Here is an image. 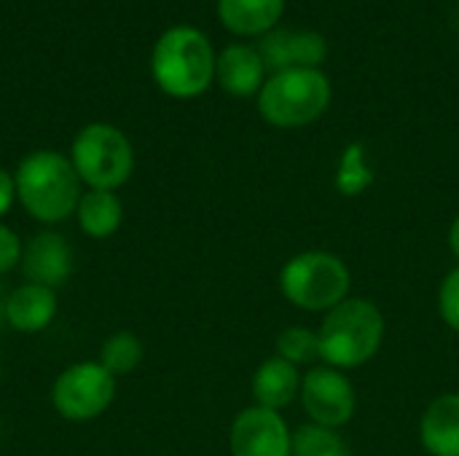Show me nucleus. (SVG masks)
<instances>
[{"label":"nucleus","instance_id":"obj_5","mask_svg":"<svg viewBox=\"0 0 459 456\" xmlns=\"http://www.w3.org/2000/svg\"><path fill=\"white\" fill-rule=\"evenodd\" d=\"M352 274L347 263L325 250L293 255L280 271V293L301 312H331L350 298Z\"/></svg>","mask_w":459,"mask_h":456},{"label":"nucleus","instance_id":"obj_1","mask_svg":"<svg viewBox=\"0 0 459 456\" xmlns=\"http://www.w3.org/2000/svg\"><path fill=\"white\" fill-rule=\"evenodd\" d=\"M16 199L30 218L54 226L67 220L81 202V177L73 161L56 151H32L13 172Z\"/></svg>","mask_w":459,"mask_h":456},{"label":"nucleus","instance_id":"obj_2","mask_svg":"<svg viewBox=\"0 0 459 456\" xmlns=\"http://www.w3.org/2000/svg\"><path fill=\"white\" fill-rule=\"evenodd\" d=\"M320 360L323 366L350 371L377 357L385 341V314L368 301L350 296L331 312H325L320 328Z\"/></svg>","mask_w":459,"mask_h":456},{"label":"nucleus","instance_id":"obj_19","mask_svg":"<svg viewBox=\"0 0 459 456\" xmlns=\"http://www.w3.org/2000/svg\"><path fill=\"white\" fill-rule=\"evenodd\" d=\"M374 183V169L368 167L366 148L360 142H350L339 159L336 169V191L344 196H360Z\"/></svg>","mask_w":459,"mask_h":456},{"label":"nucleus","instance_id":"obj_3","mask_svg":"<svg viewBox=\"0 0 459 456\" xmlns=\"http://www.w3.org/2000/svg\"><path fill=\"white\" fill-rule=\"evenodd\" d=\"M151 73L159 89L175 99H191L210 89L215 78V51L196 27H169L153 46Z\"/></svg>","mask_w":459,"mask_h":456},{"label":"nucleus","instance_id":"obj_7","mask_svg":"<svg viewBox=\"0 0 459 456\" xmlns=\"http://www.w3.org/2000/svg\"><path fill=\"white\" fill-rule=\"evenodd\" d=\"M113 398L116 376H110L100 363H73L51 387L54 411L67 422H91L102 417Z\"/></svg>","mask_w":459,"mask_h":456},{"label":"nucleus","instance_id":"obj_20","mask_svg":"<svg viewBox=\"0 0 459 456\" xmlns=\"http://www.w3.org/2000/svg\"><path fill=\"white\" fill-rule=\"evenodd\" d=\"M293 456H352V452L339 430L309 422L293 433Z\"/></svg>","mask_w":459,"mask_h":456},{"label":"nucleus","instance_id":"obj_25","mask_svg":"<svg viewBox=\"0 0 459 456\" xmlns=\"http://www.w3.org/2000/svg\"><path fill=\"white\" fill-rule=\"evenodd\" d=\"M449 247H452L455 258L459 261V215L452 220V226H449Z\"/></svg>","mask_w":459,"mask_h":456},{"label":"nucleus","instance_id":"obj_9","mask_svg":"<svg viewBox=\"0 0 459 456\" xmlns=\"http://www.w3.org/2000/svg\"><path fill=\"white\" fill-rule=\"evenodd\" d=\"M231 456H293V433L280 411L250 406L229 430Z\"/></svg>","mask_w":459,"mask_h":456},{"label":"nucleus","instance_id":"obj_18","mask_svg":"<svg viewBox=\"0 0 459 456\" xmlns=\"http://www.w3.org/2000/svg\"><path fill=\"white\" fill-rule=\"evenodd\" d=\"M97 363L116 379L129 376L143 363V341L129 331H118L110 339H105Z\"/></svg>","mask_w":459,"mask_h":456},{"label":"nucleus","instance_id":"obj_11","mask_svg":"<svg viewBox=\"0 0 459 456\" xmlns=\"http://www.w3.org/2000/svg\"><path fill=\"white\" fill-rule=\"evenodd\" d=\"M258 54L264 65L274 73L280 70H296V67H320L328 54V43L320 32L301 30H272L258 40Z\"/></svg>","mask_w":459,"mask_h":456},{"label":"nucleus","instance_id":"obj_15","mask_svg":"<svg viewBox=\"0 0 459 456\" xmlns=\"http://www.w3.org/2000/svg\"><path fill=\"white\" fill-rule=\"evenodd\" d=\"M301 392V374L282 357H266L253 374V400L261 409L282 411Z\"/></svg>","mask_w":459,"mask_h":456},{"label":"nucleus","instance_id":"obj_12","mask_svg":"<svg viewBox=\"0 0 459 456\" xmlns=\"http://www.w3.org/2000/svg\"><path fill=\"white\" fill-rule=\"evenodd\" d=\"M215 81L231 97H258L266 83V65L255 46L234 43L215 56Z\"/></svg>","mask_w":459,"mask_h":456},{"label":"nucleus","instance_id":"obj_4","mask_svg":"<svg viewBox=\"0 0 459 456\" xmlns=\"http://www.w3.org/2000/svg\"><path fill=\"white\" fill-rule=\"evenodd\" d=\"M331 81L320 67L280 70L258 91V113L277 129H299L317 121L331 105Z\"/></svg>","mask_w":459,"mask_h":456},{"label":"nucleus","instance_id":"obj_17","mask_svg":"<svg viewBox=\"0 0 459 456\" xmlns=\"http://www.w3.org/2000/svg\"><path fill=\"white\" fill-rule=\"evenodd\" d=\"M75 218L86 237L108 239L124 223V204L116 191H86L75 207Z\"/></svg>","mask_w":459,"mask_h":456},{"label":"nucleus","instance_id":"obj_13","mask_svg":"<svg viewBox=\"0 0 459 456\" xmlns=\"http://www.w3.org/2000/svg\"><path fill=\"white\" fill-rule=\"evenodd\" d=\"M56 309V290L24 282L5 298V323L19 333H40L54 323Z\"/></svg>","mask_w":459,"mask_h":456},{"label":"nucleus","instance_id":"obj_8","mask_svg":"<svg viewBox=\"0 0 459 456\" xmlns=\"http://www.w3.org/2000/svg\"><path fill=\"white\" fill-rule=\"evenodd\" d=\"M299 400L312 425L342 430L358 411V395L344 371L331 366H315L301 376Z\"/></svg>","mask_w":459,"mask_h":456},{"label":"nucleus","instance_id":"obj_21","mask_svg":"<svg viewBox=\"0 0 459 456\" xmlns=\"http://www.w3.org/2000/svg\"><path fill=\"white\" fill-rule=\"evenodd\" d=\"M277 357L288 360L290 366H312L320 360V336L312 328L290 325L277 336Z\"/></svg>","mask_w":459,"mask_h":456},{"label":"nucleus","instance_id":"obj_16","mask_svg":"<svg viewBox=\"0 0 459 456\" xmlns=\"http://www.w3.org/2000/svg\"><path fill=\"white\" fill-rule=\"evenodd\" d=\"M285 11V0H218V16L234 35H266Z\"/></svg>","mask_w":459,"mask_h":456},{"label":"nucleus","instance_id":"obj_6","mask_svg":"<svg viewBox=\"0 0 459 456\" xmlns=\"http://www.w3.org/2000/svg\"><path fill=\"white\" fill-rule=\"evenodd\" d=\"M70 161L89 191H116L132 177L134 151L121 129L94 121L75 134Z\"/></svg>","mask_w":459,"mask_h":456},{"label":"nucleus","instance_id":"obj_24","mask_svg":"<svg viewBox=\"0 0 459 456\" xmlns=\"http://www.w3.org/2000/svg\"><path fill=\"white\" fill-rule=\"evenodd\" d=\"M16 202V183H13V175L0 169V218L13 207Z\"/></svg>","mask_w":459,"mask_h":456},{"label":"nucleus","instance_id":"obj_26","mask_svg":"<svg viewBox=\"0 0 459 456\" xmlns=\"http://www.w3.org/2000/svg\"><path fill=\"white\" fill-rule=\"evenodd\" d=\"M5 298H8V293L0 285V320H5Z\"/></svg>","mask_w":459,"mask_h":456},{"label":"nucleus","instance_id":"obj_22","mask_svg":"<svg viewBox=\"0 0 459 456\" xmlns=\"http://www.w3.org/2000/svg\"><path fill=\"white\" fill-rule=\"evenodd\" d=\"M438 312H441V320L459 333V266H455L441 288H438Z\"/></svg>","mask_w":459,"mask_h":456},{"label":"nucleus","instance_id":"obj_10","mask_svg":"<svg viewBox=\"0 0 459 456\" xmlns=\"http://www.w3.org/2000/svg\"><path fill=\"white\" fill-rule=\"evenodd\" d=\"M19 266L27 282L56 290L73 274V247L62 234L40 231L24 245Z\"/></svg>","mask_w":459,"mask_h":456},{"label":"nucleus","instance_id":"obj_23","mask_svg":"<svg viewBox=\"0 0 459 456\" xmlns=\"http://www.w3.org/2000/svg\"><path fill=\"white\" fill-rule=\"evenodd\" d=\"M22 250H24V245L19 242L16 231L8 228L5 223H0V277L13 271L22 263Z\"/></svg>","mask_w":459,"mask_h":456},{"label":"nucleus","instance_id":"obj_14","mask_svg":"<svg viewBox=\"0 0 459 456\" xmlns=\"http://www.w3.org/2000/svg\"><path fill=\"white\" fill-rule=\"evenodd\" d=\"M420 441L430 456H459V392H444L420 419Z\"/></svg>","mask_w":459,"mask_h":456}]
</instances>
